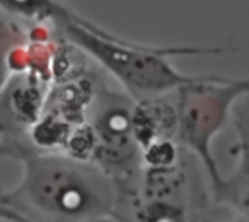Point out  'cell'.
Returning <instances> with one entry per match:
<instances>
[{
	"mask_svg": "<svg viewBox=\"0 0 249 222\" xmlns=\"http://www.w3.org/2000/svg\"><path fill=\"white\" fill-rule=\"evenodd\" d=\"M0 159L22 163V180L3 192V199L32 222H82L115 214V188L90 161L38 151L26 143L0 144Z\"/></svg>",
	"mask_w": 249,
	"mask_h": 222,
	"instance_id": "1",
	"label": "cell"
},
{
	"mask_svg": "<svg viewBox=\"0 0 249 222\" xmlns=\"http://www.w3.org/2000/svg\"><path fill=\"white\" fill-rule=\"evenodd\" d=\"M58 38L79 47L105 73L114 76L134 100L177 92L201 74H185L172 63V57L220 55L226 47L198 45H146L121 39L77 16L63 4L50 17Z\"/></svg>",
	"mask_w": 249,
	"mask_h": 222,
	"instance_id": "2",
	"label": "cell"
},
{
	"mask_svg": "<svg viewBox=\"0 0 249 222\" xmlns=\"http://www.w3.org/2000/svg\"><path fill=\"white\" fill-rule=\"evenodd\" d=\"M133 106L134 99L128 93L112 90L104 79V70L96 71L95 93L86 115L95 137L90 163L112 182L117 201L136 192L143 163L131 127Z\"/></svg>",
	"mask_w": 249,
	"mask_h": 222,
	"instance_id": "3",
	"label": "cell"
},
{
	"mask_svg": "<svg viewBox=\"0 0 249 222\" xmlns=\"http://www.w3.org/2000/svg\"><path fill=\"white\" fill-rule=\"evenodd\" d=\"M175 93L179 116L178 134L214 173L210 143L225 125L235 103L249 96V77L201 74L198 80L179 87Z\"/></svg>",
	"mask_w": 249,
	"mask_h": 222,
	"instance_id": "4",
	"label": "cell"
},
{
	"mask_svg": "<svg viewBox=\"0 0 249 222\" xmlns=\"http://www.w3.org/2000/svg\"><path fill=\"white\" fill-rule=\"evenodd\" d=\"M48 87L32 73L16 74L0 89V144L26 143L31 127L41 118Z\"/></svg>",
	"mask_w": 249,
	"mask_h": 222,
	"instance_id": "5",
	"label": "cell"
},
{
	"mask_svg": "<svg viewBox=\"0 0 249 222\" xmlns=\"http://www.w3.org/2000/svg\"><path fill=\"white\" fill-rule=\"evenodd\" d=\"M131 127L142 151L155 143L172 140L179 127L177 103L169 102L165 95L134 100Z\"/></svg>",
	"mask_w": 249,
	"mask_h": 222,
	"instance_id": "6",
	"label": "cell"
},
{
	"mask_svg": "<svg viewBox=\"0 0 249 222\" xmlns=\"http://www.w3.org/2000/svg\"><path fill=\"white\" fill-rule=\"evenodd\" d=\"M73 127L61 118L42 112L41 118L31 127L26 144L38 151L63 153Z\"/></svg>",
	"mask_w": 249,
	"mask_h": 222,
	"instance_id": "7",
	"label": "cell"
},
{
	"mask_svg": "<svg viewBox=\"0 0 249 222\" xmlns=\"http://www.w3.org/2000/svg\"><path fill=\"white\" fill-rule=\"evenodd\" d=\"M93 148H95L93 131L88 122H83L77 127H73L63 153L73 160L89 163L92 160Z\"/></svg>",
	"mask_w": 249,
	"mask_h": 222,
	"instance_id": "8",
	"label": "cell"
},
{
	"mask_svg": "<svg viewBox=\"0 0 249 222\" xmlns=\"http://www.w3.org/2000/svg\"><path fill=\"white\" fill-rule=\"evenodd\" d=\"M0 221L6 222H32L28 220L26 217H23L22 214H19L18 211H15L13 208H10L6 201L3 199V190H0Z\"/></svg>",
	"mask_w": 249,
	"mask_h": 222,
	"instance_id": "9",
	"label": "cell"
},
{
	"mask_svg": "<svg viewBox=\"0 0 249 222\" xmlns=\"http://www.w3.org/2000/svg\"><path fill=\"white\" fill-rule=\"evenodd\" d=\"M82 222H114L112 220H109L108 217H99V218H92V220H86Z\"/></svg>",
	"mask_w": 249,
	"mask_h": 222,
	"instance_id": "10",
	"label": "cell"
}]
</instances>
